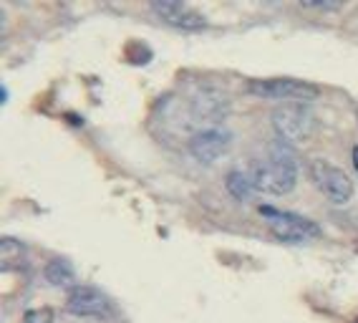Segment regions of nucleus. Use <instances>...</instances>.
<instances>
[{"mask_svg": "<svg viewBox=\"0 0 358 323\" xmlns=\"http://www.w3.org/2000/svg\"><path fill=\"white\" fill-rule=\"evenodd\" d=\"M252 187L262 194H288L298 182V162L285 142H275L252 164Z\"/></svg>", "mask_w": 358, "mask_h": 323, "instance_id": "f257e3e1", "label": "nucleus"}, {"mask_svg": "<svg viewBox=\"0 0 358 323\" xmlns=\"http://www.w3.org/2000/svg\"><path fill=\"white\" fill-rule=\"evenodd\" d=\"M273 129L278 131L280 142L303 144L313 139L318 131V119L306 103H280L273 111Z\"/></svg>", "mask_w": 358, "mask_h": 323, "instance_id": "f03ea898", "label": "nucleus"}, {"mask_svg": "<svg viewBox=\"0 0 358 323\" xmlns=\"http://www.w3.org/2000/svg\"><path fill=\"white\" fill-rule=\"evenodd\" d=\"M260 215L265 217V225L278 240L282 243H290V245H301L308 240H315L320 235V227L308 217H301L295 213H285V210H278V207H260Z\"/></svg>", "mask_w": 358, "mask_h": 323, "instance_id": "7ed1b4c3", "label": "nucleus"}, {"mask_svg": "<svg viewBox=\"0 0 358 323\" xmlns=\"http://www.w3.org/2000/svg\"><path fill=\"white\" fill-rule=\"evenodd\" d=\"M308 175H310V182L318 187V192L326 200H331L333 205H345L353 197V180L348 177L345 169H341L333 162L315 157L308 164Z\"/></svg>", "mask_w": 358, "mask_h": 323, "instance_id": "20e7f679", "label": "nucleus"}, {"mask_svg": "<svg viewBox=\"0 0 358 323\" xmlns=\"http://www.w3.org/2000/svg\"><path fill=\"white\" fill-rule=\"evenodd\" d=\"M245 91L257 99H280L285 103H306L320 96L318 86L301 78H255L245 86Z\"/></svg>", "mask_w": 358, "mask_h": 323, "instance_id": "39448f33", "label": "nucleus"}, {"mask_svg": "<svg viewBox=\"0 0 358 323\" xmlns=\"http://www.w3.org/2000/svg\"><path fill=\"white\" fill-rule=\"evenodd\" d=\"M66 310L81 318H109L111 303L109 298L103 296L99 288H94V285H76V288L69 291Z\"/></svg>", "mask_w": 358, "mask_h": 323, "instance_id": "423d86ee", "label": "nucleus"}, {"mask_svg": "<svg viewBox=\"0 0 358 323\" xmlns=\"http://www.w3.org/2000/svg\"><path fill=\"white\" fill-rule=\"evenodd\" d=\"M230 131L220 129V127H207V129H199L197 134H192V139L187 142V152L197 162L212 164L230 149Z\"/></svg>", "mask_w": 358, "mask_h": 323, "instance_id": "0eeeda50", "label": "nucleus"}, {"mask_svg": "<svg viewBox=\"0 0 358 323\" xmlns=\"http://www.w3.org/2000/svg\"><path fill=\"white\" fill-rule=\"evenodd\" d=\"M152 10L164 20L166 26L179 28V31H202L207 26V18L199 10H194L187 3H177V0L152 3Z\"/></svg>", "mask_w": 358, "mask_h": 323, "instance_id": "6e6552de", "label": "nucleus"}, {"mask_svg": "<svg viewBox=\"0 0 358 323\" xmlns=\"http://www.w3.org/2000/svg\"><path fill=\"white\" fill-rule=\"evenodd\" d=\"M45 280L51 285H56V288H76V275H73V268H71L66 260H61V258H56V260H51V263L45 265Z\"/></svg>", "mask_w": 358, "mask_h": 323, "instance_id": "1a4fd4ad", "label": "nucleus"}, {"mask_svg": "<svg viewBox=\"0 0 358 323\" xmlns=\"http://www.w3.org/2000/svg\"><path fill=\"white\" fill-rule=\"evenodd\" d=\"M23 260H26L23 243H18L13 238H3V243H0V268L3 271H15V268L23 265Z\"/></svg>", "mask_w": 358, "mask_h": 323, "instance_id": "9d476101", "label": "nucleus"}, {"mask_svg": "<svg viewBox=\"0 0 358 323\" xmlns=\"http://www.w3.org/2000/svg\"><path fill=\"white\" fill-rule=\"evenodd\" d=\"M227 192L235 197V200L240 202H248L250 197H252V192H255V187H252V180H250V175H245V172H230L227 175Z\"/></svg>", "mask_w": 358, "mask_h": 323, "instance_id": "9b49d317", "label": "nucleus"}, {"mask_svg": "<svg viewBox=\"0 0 358 323\" xmlns=\"http://www.w3.org/2000/svg\"><path fill=\"white\" fill-rule=\"evenodd\" d=\"M23 323H53V310L51 308H33L26 313Z\"/></svg>", "mask_w": 358, "mask_h": 323, "instance_id": "f8f14e48", "label": "nucleus"}, {"mask_svg": "<svg viewBox=\"0 0 358 323\" xmlns=\"http://www.w3.org/2000/svg\"><path fill=\"white\" fill-rule=\"evenodd\" d=\"M303 10H320V13H333V10H341L343 3H313V0H303L301 3Z\"/></svg>", "mask_w": 358, "mask_h": 323, "instance_id": "ddd939ff", "label": "nucleus"}, {"mask_svg": "<svg viewBox=\"0 0 358 323\" xmlns=\"http://www.w3.org/2000/svg\"><path fill=\"white\" fill-rule=\"evenodd\" d=\"M353 167L358 169V144H356V147H353Z\"/></svg>", "mask_w": 358, "mask_h": 323, "instance_id": "4468645a", "label": "nucleus"}]
</instances>
